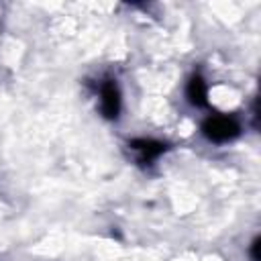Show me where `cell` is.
I'll use <instances>...</instances> for the list:
<instances>
[{
    "mask_svg": "<svg viewBox=\"0 0 261 261\" xmlns=\"http://www.w3.org/2000/svg\"><path fill=\"white\" fill-rule=\"evenodd\" d=\"M204 130L214 141H226L237 133V124L226 116H218V118H210L208 124L204 126Z\"/></svg>",
    "mask_w": 261,
    "mask_h": 261,
    "instance_id": "cell-1",
    "label": "cell"
},
{
    "mask_svg": "<svg viewBox=\"0 0 261 261\" xmlns=\"http://www.w3.org/2000/svg\"><path fill=\"white\" fill-rule=\"evenodd\" d=\"M102 110L108 116H116L118 112V92L114 84H108L102 88Z\"/></svg>",
    "mask_w": 261,
    "mask_h": 261,
    "instance_id": "cell-2",
    "label": "cell"
},
{
    "mask_svg": "<svg viewBox=\"0 0 261 261\" xmlns=\"http://www.w3.org/2000/svg\"><path fill=\"white\" fill-rule=\"evenodd\" d=\"M190 96L196 104H202L204 102V96H206V88H204V82L200 77H194L192 84H190Z\"/></svg>",
    "mask_w": 261,
    "mask_h": 261,
    "instance_id": "cell-3",
    "label": "cell"
}]
</instances>
